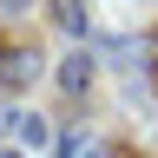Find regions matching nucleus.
<instances>
[{
    "mask_svg": "<svg viewBox=\"0 0 158 158\" xmlns=\"http://www.w3.org/2000/svg\"><path fill=\"white\" fill-rule=\"evenodd\" d=\"M33 73H40V53L27 46V40H7V33H0V86H27Z\"/></svg>",
    "mask_w": 158,
    "mask_h": 158,
    "instance_id": "1",
    "label": "nucleus"
},
{
    "mask_svg": "<svg viewBox=\"0 0 158 158\" xmlns=\"http://www.w3.org/2000/svg\"><path fill=\"white\" fill-rule=\"evenodd\" d=\"M59 86H66V92H86V86H92V59H86V53H73L66 66H59Z\"/></svg>",
    "mask_w": 158,
    "mask_h": 158,
    "instance_id": "2",
    "label": "nucleus"
},
{
    "mask_svg": "<svg viewBox=\"0 0 158 158\" xmlns=\"http://www.w3.org/2000/svg\"><path fill=\"white\" fill-rule=\"evenodd\" d=\"M53 20L66 33H79V27H86V0H53Z\"/></svg>",
    "mask_w": 158,
    "mask_h": 158,
    "instance_id": "3",
    "label": "nucleus"
},
{
    "mask_svg": "<svg viewBox=\"0 0 158 158\" xmlns=\"http://www.w3.org/2000/svg\"><path fill=\"white\" fill-rule=\"evenodd\" d=\"M13 132H20V138H27V145H40V138H46V125H40V118H33V112H20V118H13Z\"/></svg>",
    "mask_w": 158,
    "mask_h": 158,
    "instance_id": "4",
    "label": "nucleus"
},
{
    "mask_svg": "<svg viewBox=\"0 0 158 158\" xmlns=\"http://www.w3.org/2000/svg\"><path fill=\"white\" fill-rule=\"evenodd\" d=\"M152 59H158V33H152Z\"/></svg>",
    "mask_w": 158,
    "mask_h": 158,
    "instance_id": "5",
    "label": "nucleus"
},
{
    "mask_svg": "<svg viewBox=\"0 0 158 158\" xmlns=\"http://www.w3.org/2000/svg\"><path fill=\"white\" fill-rule=\"evenodd\" d=\"M0 158H20V152H0Z\"/></svg>",
    "mask_w": 158,
    "mask_h": 158,
    "instance_id": "6",
    "label": "nucleus"
},
{
    "mask_svg": "<svg viewBox=\"0 0 158 158\" xmlns=\"http://www.w3.org/2000/svg\"><path fill=\"white\" fill-rule=\"evenodd\" d=\"M112 158H132V152H112Z\"/></svg>",
    "mask_w": 158,
    "mask_h": 158,
    "instance_id": "7",
    "label": "nucleus"
}]
</instances>
